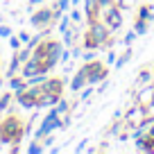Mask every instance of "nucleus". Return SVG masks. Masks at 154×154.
<instances>
[{
    "mask_svg": "<svg viewBox=\"0 0 154 154\" xmlns=\"http://www.w3.org/2000/svg\"><path fill=\"white\" fill-rule=\"evenodd\" d=\"M70 20L79 23V20H82V14H79V11H70Z\"/></svg>",
    "mask_w": 154,
    "mask_h": 154,
    "instance_id": "f704fd0d",
    "label": "nucleus"
},
{
    "mask_svg": "<svg viewBox=\"0 0 154 154\" xmlns=\"http://www.w3.org/2000/svg\"><path fill=\"white\" fill-rule=\"evenodd\" d=\"M129 59H131V50H127V52L122 54V57H118V59H116V68H122L127 61H129Z\"/></svg>",
    "mask_w": 154,
    "mask_h": 154,
    "instance_id": "6ab92c4d",
    "label": "nucleus"
},
{
    "mask_svg": "<svg viewBox=\"0 0 154 154\" xmlns=\"http://www.w3.org/2000/svg\"><path fill=\"white\" fill-rule=\"evenodd\" d=\"M59 100H61V95H54V93L43 91L41 95H38V100H36V109H43V106H52V104H57Z\"/></svg>",
    "mask_w": 154,
    "mask_h": 154,
    "instance_id": "1a4fd4ad",
    "label": "nucleus"
},
{
    "mask_svg": "<svg viewBox=\"0 0 154 154\" xmlns=\"http://www.w3.org/2000/svg\"><path fill=\"white\" fill-rule=\"evenodd\" d=\"M120 125H122V122H116V125L111 127V134H118V131H120Z\"/></svg>",
    "mask_w": 154,
    "mask_h": 154,
    "instance_id": "e433bc0d",
    "label": "nucleus"
},
{
    "mask_svg": "<svg viewBox=\"0 0 154 154\" xmlns=\"http://www.w3.org/2000/svg\"><path fill=\"white\" fill-rule=\"evenodd\" d=\"M9 88H11L14 93L25 91V88H27V79H25L23 75H20V77H9Z\"/></svg>",
    "mask_w": 154,
    "mask_h": 154,
    "instance_id": "ddd939ff",
    "label": "nucleus"
},
{
    "mask_svg": "<svg viewBox=\"0 0 154 154\" xmlns=\"http://www.w3.org/2000/svg\"><path fill=\"white\" fill-rule=\"evenodd\" d=\"M143 116H145V106H140V104H134V106H131V109L125 113V122H129V125H131L134 120H140Z\"/></svg>",
    "mask_w": 154,
    "mask_h": 154,
    "instance_id": "9d476101",
    "label": "nucleus"
},
{
    "mask_svg": "<svg viewBox=\"0 0 154 154\" xmlns=\"http://www.w3.org/2000/svg\"><path fill=\"white\" fill-rule=\"evenodd\" d=\"M57 111H59V116L63 113V111H68V102H63V100H59L57 102Z\"/></svg>",
    "mask_w": 154,
    "mask_h": 154,
    "instance_id": "cd10ccee",
    "label": "nucleus"
},
{
    "mask_svg": "<svg viewBox=\"0 0 154 154\" xmlns=\"http://www.w3.org/2000/svg\"><path fill=\"white\" fill-rule=\"evenodd\" d=\"M43 91H48V93H54V95H61V88H63V82L61 79H45L43 84Z\"/></svg>",
    "mask_w": 154,
    "mask_h": 154,
    "instance_id": "9b49d317",
    "label": "nucleus"
},
{
    "mask_svg": "<svg viewBox=\"0 0 154 154\" xmlns=\"http://www.w3.org/2000/svg\"><path fill=\"white\" fill-rule=\"evenodd\" d=\"M57 7H59L61 11H66L68 7H70V0H59V2H57Z\"/></svg>",
    "mask_w": 154,
    "mask_h": 154,
    "instance_id": "c85d7f7f",
    "label": "nucleus"
},
{
    "mask_svg": "<svg viewBox=\"0 0 154 154\" xmlns=\"http://www.w3.org/2000/svg\"><path fill=\"white\" fill-rule=\"evenodd\" d=\"M52 20H54L52 9H38V11H34V14L29 16V23H32L34 27H38V29L48 27V25L52 23Z\"/></svg>",
    "mask_w": 154,
    "mask_h": 154,
    "instance_id": "423d86ee",
    "label": "nucleus"
},
{
    "mask_svg": "<svg viewBox=\"0 0 154 154\" xmlns=\"http://www.w3.org/2000/svg\"><path fill=\"white\" fill-rule=\"evenodd\" d=\"M116 59H118V54H116V52H109V54H106V61H109V63H116Z\"/></svg>",
    "mask_w": 154,
    "mask_h": 154,
    "instance_id": "c9c22d12",
    "label": "nucleus"
},
{
    "mask_svg": "<svg viewBox=\"0 0 154 154\" xmlns=\"http://www.w3.org/2000/svg\"><path fill=\"white\" fill-rule=\"evenodd\" d=\"M43 145H41V143H36V140H34V143H29V147H27V152L29 154H41V152H43Z\"/></svg>",
    "mask_w": 154,
    "mask_h": 154,
    "instance_id": "4be33fe9",
    "label": "nucleus"
},
{
    "mask_svg": "<svg viewBox=\"0 0 154 154\" xmlns=\"http://www.w3.org/2000/svg\"><path fill=\"white\" fill-rule=\"evenodd\" d=\"M16 57H18V59H20V61H23V63H25V61H27V59H29V57H32V50H29V48H25V50H20V52H18V54H16Z\"/></svg>",
    "mask_w": 154,
    "mask_h": 154,
    "instance_id": "b1692460",
    "label": "nucleus"
},
{
    "mask_svg": "<svg viewBox=\"0 0 154 154\" xmlns=\"http://www.w3.org/2000/svg\"><path fill=\"white\" fill-rule=\"evenodd\" d=\"M52 143H54V138H52L50 134H48V136H43V147H50Z\"/></svg>",
    "mask_w": 154,
    "mask_h": 154,
    "instance_id": "473e14b6",
    "label": "nucleus"
},
{
    "mask_svg": "<svg viewBox=\"0 0 154 154\" xmlns=\"http://www.w3.org/2000/svg\"><path fill=\"white\" fill-rule=\"evenodd\" d=\"M109 32H111V29L106 27V23H104V20L93 18L91 23H88V34H91V36L95 38V41H97L100 45L109 43Z\"/></svg>",
    "mask_w": 154,
    "mask_h": 154,
    "instance_id": "20e7f679",
    "label": "nucleus"
},
{
    "mask_svg": "<svg viewBox=\"0 0 154 154\" xmlns=\"http://www.w3.org/2000/svg\"><path fill=\"white\" fill-rule=\"evenodd\" d=\"M86 66H82L79 70L75 72V77H72V82H70V91L72 93H77V91H82L84 86H86Z\"/></svg>",
    "mask_w": 154,
    "mask_h": 154,
    "instance_id": "6e6552de",
    "label": "nucleus"
},
{
    "mask_svg": "<svg viewBox=\"0 0 154 154\" xmlns=\"http://www.w3.org/2000/svg\"><path fill=\"white\" fill-rule=\"evenodd\" d=\"M48 79V72H36V75L27 77V86H38V84H43Z\"/></svg>",
    "mask_w": 154,
    "mask_h": 154,
    "instance_id": "4468645a",
    "label": "nucleus"
},
{
    "mask_svg": "<svg viewBox=\"0 0 154 154\" xmlns=\"http://www.w3.org/2000/svg\"><path fill=\"white\" fill-rule=\"evenodd\" d=\"M9 102H11V93H5V95L0 97V111H5L9 106Z\"/></svg>",
    "mask_w": 154,
    "mask_h": 154,
    "instance_id": "5701e85b",
    "label": "nucleus"
},
{
    "mask_svg": "<svg viewBox=\"0 0 154 154\" xmlns=\"http://www.w3.org/2000/svg\"><path fill=\"white\" fill-rule=\"evenodd\" d=\"M149 79H152V75H149V72H140V75H138V84H147Z\"/></svg>",
    "mask_w": 154,
    "mask_h": 154,
    "instance_id": "a878e982",
    "label": "nucleus"
},
{
    "mask_svg": "<svg viewBox=\"0 0 154 154\" xmlns=\"http://www.w3.org/2000/svg\"><path fill=\"white\" fill-rule=\"evenodd\" d=\"M134 29H136V34H138V36L147 34V20H140V18H136V23H134Z\"/></svg>",
    "mask_w": 154,
    "mask_h": 154,
    "instance_id": "dca6fc26",
    "label": "nucleus"
},
{
    "mask_svg": "<svg viewBox=\"0 0 154 154\" xmlns=\"http://www.w3.org/2000/svg\"><path fill=\"white\" fill-rule=\"evenodd\" d=\"M147 136H154V120H152V125L147 127Z\"/></svg>",
    "mask_w": 154,
    "mask_h": 154,
    "instance_id": "58836bf2",
    "label": "nucleus"
},
{
    "mask_svg": "<svg viewBox=\"0 0 154 154\" xmlns=\"http://www.w3.org/2000/svg\"><path fill=\"white\" fill-rule=\"evenodd\" d=\"M41 2H45V0H29V7H34V5H41Z\"/></svg>",
    "mask_w": 154,
    "mask_h": 154,
    "instance_id": "ea45409f",
    "label": "nucleus"
},
{
    "mask_svg": "<svg viewBox=\"0 0 154 154\" xmlns=\"http://www.w3.org/2000/svg\"><path fill=\"white\" fill-rule=\"evenodd\" d=\"M104 23H106L109 29H118L122 25V11H120L118 5H109L104 9Z\"/></svg>",
    "mask_w": 154,
    "mask_h": 154,
    "instance_id": "39448f33",
    "label": "nucleus"
},
{
    "mask_svg": "<svg viewBox=\"0 0 154 154\" xmlns=\"http://www.w3.org/2000/svg\"><path fill=\"white\" fill-rule=\"evenodd\" d=\"M68 59H72V52H61V61H68Z\"/></svg>",
    "mask_w": 154,
    "mask_h": 154,
    "instance_id": "4c0bfd02",
    "label": "nucleus"
},
{
    "mask_svg": "<svg viewBox=\"0 0 154 154\" xmlns=\"http://www.w3.org/2000/svg\"><path fill=\"white\" fill-rule=\"evenodd\" d=\"M82 59H84V63H86V61H93V59H95V52H93L91 48H86V50H84V54H82Z\"/></svg>",
    "mask_w": 154,
    "mask_h": 154,
    "instance_id": "393cba45",
    "label": "nucleus"
},
{
    "mask_svg": "<svg viewBox=\"0 0 154 154\" xmlns=\"http://www.w3.org/2000/svg\"><path fill=\"white\" fill-rule=\"evenodd\" d=\"M86 143H88L86 138H84V140H79V145L75 147V152H84V149H86Z\"/></svg>",
    "mask_w": 154,
    "mask_h": 154,
    "instance_id": "72a5a7b5",
    "label": "nucleus"
},
{
    "mask_svg": "<svg viewBox=\"0 0 154 154\" xmlns=\"http://www.w3.org/2000/svg\"><path fill=\"white\" fill-rule=\"evenodd\" d=\"M70 27V16H61V18H59V32H66V29Z\"/></svg>",
    "mask_w": 154,
    "mask_h": 154,
    "instance_id": "412c9836",
    "label": "nucleus"
},
{
    "mask_svg": "<svg viewBox=\"0 0 154 154\" xmlns=\"http://www.w3.org/2000/svg\"><path fill=\"white\" fill-rule=\"evenodd\" d=\"M9 45H11L14 50H18V48H20V38H18V36H9Z\"/></svg>",
    "mask_w": 154,
    "mask_h": 154,
    "instance_id": "bb28decb",
    "label": "nucleus"
},
{
    "mask_svg": "<svg viewBox=\"0 0 154 154\" xmlns=\"http://www.w3.org/2000/svg\"><path fill=\"white\" fill-rule=\"evenodd\" d=\"M36 72H45L43 70V63L38 61V59H34V57H29L27 61L23 63V70H20V75L27 79V77H32V75H36Z\"/></svg>",
    "mask_w": 154,
    "mask_h": 154,
    "instance_id": "0eeeda50",
    "label": "nucleus"
},
{
    "mask_svg": "<svg viewBox=\"0 0 154 154\" xmlns=\"http://www.w3.org/2000/svg\"><path fill=\"white\" fill-rule=\"evenodd\" d=\"M23 122L16 116H7L5 120L0 122V140L2 143H18L23 136Z\"/></svg>",
    "mask_w": 154,
    "mask_h": 154,
    "instance_id": "f257e3e1",
    "label": "nucleus"
},
{
    "mask_svg": "<svg viewBox=\"0 0 154 154\" xmlns=\"http://www.w3.org/2000/svg\"><path fill=\"white\" fill-rule=\"evenodd\" d=\"M20 63H23V61H20L18 57H14V59H11V63H9V70H7V77H14V75H16V70H18V66H20Z\"/></svg>",
    "mask_w": 154,
    "mask_h": 154,
    "instance_id": "a211bd4d",
    "label": "nucleus"
},
{
    "mask_svg": "<svg viewBox=\"0 0 154 154\" xmlns=\"http://www.w3.org/2000/svg\"><path fill=\"white\" fill-rule=\"evenodd\" d=\"M0 36H5V38H7V36H11V29L7 27V25H0Z\"/></svg>",
    "mask_w": 154,
    "mask_h": 154,
    "instance_id": "c756f323",
    "label": "nucleus"
},
{
    "mask_svg": "<svg viewBox=\"0 0 154 154\" xmlns=\"http://www.w3.org/2000/svg\"><path fill=\"white\" fill-rule=\"evenodd\" d=\"M84 9H86V16H88V20H93V18H97L100 16V5H97V0H84Z\"/></svg>",
    "mask_w": 154,
    "mask_h": 154,
    "instance_id": "f8f14e48",
    "label": "nucleus"
},
{
    "mask_svg": "<svg viewBox=\"0 0 154 154\" xmlns=\"http://www.w3.org/2000/svg\"><path fill=\"white\" fill-rule=\"evenodd\" d=\"M18 38H20V43H25V45L29 43V34H27V32H20V34H18Z\"/></svg>",
    "mask_w": 154,
    "mask_h": 154,
    "instance_id": "2f4dec72",
    "label": "nucleus"
},
{
    "mask_svg": "<svg viewBox=\"0 0 154 154\" xmlns=\"http://www.w3.org/2000/svg\"><path fill=\"white\" fill-rule=\"evenodd\" d=\"M84 48H91V50H97V48H100V43H97L95 38H93L91 34L86 32V36H84Z\"/></svg>",
    "mask_w": 154,
    "mask_h": 154,
    "instance_id": "f3484780",
    "label": "nucleus"
},
{
    "mask_svg": "<svg viewBox=\"0 0 154 154\" xmlns=\"http://www.w3.org/2000/svg\"><path fill=\"white\" fill-rule=\"evenodd\" d=\"M91 93H93V88H86V86H84V91H82V95H79V100H88V97H91Z\"/></svg>",
    "mask_w": 154,
    "mask_h": 154,
    "instance_id": "7c9ffc66",
    "label": "nucleus"
},
{
    "mask_svg": "<svg viewBox=\"0 0 154 154\" xmlns=\"http://www.w3.org/2000/svg\"><path fill=\"white\" fill-rule=\"evenodd\" d=\"M45 43H48V54H45V61H43V70L50 72L54 66H57V61L61 59L63 45L59 43V41H45Z\"/></svg>",
    "mask_w": 154,
    "mask_h": 154,
    "instance_id": "7ed1b4c3",
    "label": "nucleus"
},
{
    "mask_svg": "<svg viewBox=\"0 0 154 154\" xmlns=\"http://www.w3.org/2000/svg\"><path fill=\"white\" fill-rule=\"evenodd\" d=\"M138 18H140V20H152V18H154V16H152V7H149V5H143V7L138 9Z\"/></svg>",
    "mask_w": 154,
    "mask_h": 154,
    "instance_id": "2eb2a0df",
    "label": "nucleus"
},
{
    "mask_svg": "<svg viewBox=\"0 0 154 154\" xmlns=\"http://www.w3.org/2000/svg\"><path fill=\"white\" fill-rule=\"evenodd\" d=\"M84 66H86V82L88 84H100L102 79H106V66L102 61H95V59H93V61H86L84 63Z\"/></svg>",
    "mask_w": 154,
    "mask_h": 154,
    "instance_id": "f03ea898",
    "label": "nucleus"
},
{
    "mask_svg": "<svg viewBox=\"0 0 154 154\" xmlns=\"http://www.w3.org/2000/svg\"><path fill=\"white\" fill-rule=\"evenodd\" d=\"M136 36H138V34H136V29H131L129 34H125V38H122V45H127V48H129V45L136 41Z\"/></svg>",
    "mask_w": 154,
    "mask_h": 154,
    "instance_id": "aec40b11",
    "label": "nucleus"
}]
</instances>
